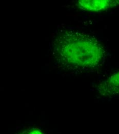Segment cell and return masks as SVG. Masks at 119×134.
I'll use <instances>...</instances> for the list:
<instances>
[{
	"label": "cell",
	"instance_id": "6da1fadb",
	"mask_svg": "<svg viewBox=\"0 0 119 134\" xmlns=\"http://www.w3.org/2000/svg\"><path fill=\"white\" fill-rule=\"evenodd\" d=\"M53 55L58 67L69 73L95 71L105 58V47L95 36L76 30H64L52 41Z\"/></svg>",
	"mask_w": 119,
	"mask_h": 134
},
{
	"label": "cell",
	"instance_id": "7a4b0ae2",
	"mask_svg": "<svg viewBox=\"0 0 119 134\" xmlns=\"http://www.w3.org/2000/svg\"><path fill=\"white\" fill-rule=\"evenodd\" d=\"M118 4V1L112 0H82L78 1L77 5L79 8L86 11L100 12L115 7Z\"/></svg>",
	"mask_w": 119,
	"mask_h": 134
},
{
	"label": "cell",
	"instance_id": "3957f363",
	"mask_svg": "<svg viewBox=\"0 0 119 134\" xmlns=\"http://www.w3.org/2000/svg\"><path fill=\"white\" fill-rule=\"evenodd\" d=\"M100 92L107 96L118 94L119 91V73H115L107 80L100 84Z\"/></svg>",
	"mask_w": 119,
	"mask_h": 134
},
{
	"label": "cell",
	"instance_id": "277c9868",
	"mask_svg": "<svg viewBox=\"0 0 119 134\" xmlns=\"http://www.w3.org/2000/svg\"><path fill=\"white\" fill-rule=\"evenodd\" d=\"M19 134H43L41 132L36 130H30L23 132Z\"/></svg>",
	"mask_w": 119,
	"mask_h": 134
}]
</instances>
